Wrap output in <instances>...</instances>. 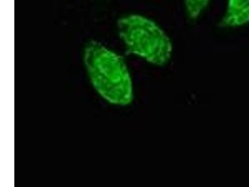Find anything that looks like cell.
I'll return each instance as SVG.
<instances>
[{"instance_id":"cell-1","label":"cell","mask_w":249,"mask_h":187,"mask_svg":"<svg viewBox=\"0 0 249 187\" xmlns=\"http://www.w3.org/2000/svg\"><path fill=\"white\" fill-rule=\"evenodd\" d=\"M83 61L91 84L104 99L119 106L132 103V79L121 55L92 40L84 46Z\"/></svg>"},{"instance_id":"cell-2","label":"cell","mask_w":249,"mask_h":187,"mask_svg":"<svg viewBox=\"0 0 249 187\" xmlns=\"http://www.w3.org/2000/svg\"><path fill=\"white\" fill-rule=\"evenodd\" d=\"M118 35L126 51L148 63L164 66L170 61L173 46L170 37L154 20L128 14L117 21Z\"/></svg>"},{"instance_id":"cell-3","label":"cell","mask_w":249,"mask_h":187,"mask_svg":"<svg viewBox=\"0 0 249 187\" xmlns=\"http://www.w3.org/2000/svg\"><path fill=\"white\" fill-rule=\"evenodd\" d=\"M249 23V0H227L225 10L219 20L221 28L241 27Z\"/></svg>"},{"instance_id":"cell-4","label":"cell","mask_w":249,"mask_h":187,"mask_svg":"<svg viewBox=\"0 0 249 187\" xmlns=\"http://www.w3.org/2000/svg\"><path fill=\"white\" fill-rule=\"evenodd\" d=\"M184 10L188 19L195 21L208 8L211 0H183Z\"/></svg>"}]
</instances>
